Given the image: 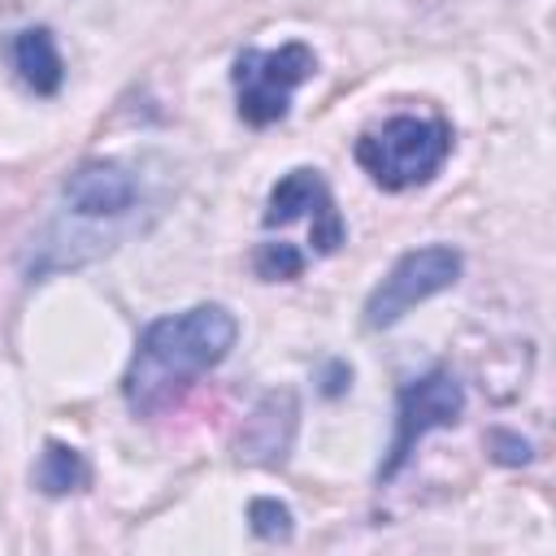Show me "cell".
<instances>
[{
  "label": "cell",
  "instance_id": "1",
  "mask_svg": "<svg viewBox=\"0 0 556 556\" xmlns=\"http://www.w3.org/2000/svg\"><path fill=\"white\" fill-rule=\"evenodd\" d=\"M239 339V321L222 304H195L143 326L122 378V395L139 417L178 404L200 374L222 365Z\"/></svg>",
  "mask_w": 556,
  "mask_h": 556
},
{
  "label": "cell",
  "instance_id": "2",
  "mask_svg": "<svg viewBox=\"0 0 556 556\" xmlns=\"http://www.w3.org/2000/svg\"><path fill=\"white\" fill-rule=\"evenodd\" d=\"M452 152V126L443 117H413L400 113L356 139L361 169L382 191H408L430 182Z\"/></svg>",
  "mask_w": 556,
  "mask_h": 556
},
{
  "label": "cell",
  "instance_id": "3",
  "mask_svg": "<svg viewBox=\"0 0 556 556\" xmlns=\"http://www.w3.org/2000/svg\"><path fill=\"white\" fill-rule=\"evenodd\" d=\"M317 70V56L308 43L291 39L278 48H248L235 56L230 83H235V100H239V117L248 126H274L287 117L291 109V91L300 83H308Z\"/></svg>",
  "mask_w": 556,
  "mask_h": 556
},
{
  "label": "cell",
  "instance_id": "4",
  "mask_svg": "<svg viewBox=\"0 0 556 556\" xmlns=\"http://www.w3.org/2000/svg\"><path fill=\"white\" fill-rule=\"evenodd\" d=\"M456 278H460V252H456V248L430 243V248L404 252V256L387 269V278L369 291V300H365V326H369V330L395 326L408 308H417L421 300L447 291Z\"/></svg>",
  "mask_w": 556,
  "mask_h": 556
},
{
  "label": "cell",
  "instance_id": "5",
  "mask_svg": "<svg viewBox=\"0 0 556 556\" xmlns=\"http://www.w3.org/2000/svg\"><path fill=\"white\" fill-rule=\"evenodd\" d=\"M143 200V182L126 161H87L78 165L65 187H61V213L74 226H130V217L139 213Z\"/></svg>",
  "mask_w": 556,
  "mask_h": 556
},
{
  "label": "cell",
  "instance_id": "6",
  "mask_svg": "<svg viewBox=\"0 0 556 556\" xmlns=\"http://www.w3.org/2000/svg\"><path fill=\"white\" fill-rule=\"evenodd\" d=\"M460 408H465V391H460V382H456L447 369H434V374L408 382V387L400 391V404H395V439H391V452H387L378 478H395V473L408 465L413 447H417L430 430L452 426V421L460 417Z\"/></svg>",
  "mask_w": 556,
  "mask_h": 556
},
{
  "label": "cell",
  "instance_id": "7",
  "mask_svg": "<svg viewBox=\"0 0 556 556\" xmlns=\"http://www.w3.org/2000/svg\"><path fill=\"white\" fill-rule=\"evenodd\" d=\"M287 222H308L313 256H330L348 235L334 208V195L317 169H291L274 182L269 204H265V226H287Z\"/></svg>",
  "mask_w": 556,
  "mask_h": 556
},
{
  "label": "cell",
  "instance_id": "8",
  "mask_svg": "<svg viewBox=\"0 0 556 556\" xmlns=\"http://www.w3.org/2000/svg\"><path fill=\"white\" fill-rule=\"evenodd\" d=\"M291 434H295V395L291 391H269L252 408L239 447L256 465H282V456L291 447Z\"/></svg>",
  "mask_w": 556,
  "mask_h": 556
},
{
  "label": "cell",
  "instance_id": "9",
  "mask_svg": "<svg viewBox=\"0 0 556 556\" xmlns=\"http://www.w3.org/2000/svg\"><path fill=\"white\" fill-rule=\"evenodd\" d=\"M9 56H13L17 78H22L35 96H56V91H61L65 65H61V52H56L52 30H43V26L17 30L13 43H9Z\"/></svg>",
  "mask_w": 556,
  "mask_h": 556
},
{
  "label": "cell",
  "instance_id": "10",
  "mask_svg": "<svg viewBox=\"0 0 556 556\" xmlns=\"http://www.w3.org/2000/svg\"><path fill=\"white\" fill-rule=\"evenodd\" d=\"M87 478H91V469H87V460H83L78 447L56 443V439L43 443L39 465H35V486H39L43 495H70V491H83Z\"/></svg>",
  "mask_w": 556,
  "mask_h": 556
},
{
  "label": "cell",
  "instance_id": "11",
  "mask_svg": "<svg viewBox=\"0 0 556 556\" xmlns=\"http://www.w3.org/2000/svg\"><path fill=\"white\" fill-rule=\"evenodd\" d=\"M304 265H308V256L295 252V243H282V239H278V243H261V252H256V274L269 278V282L295 278Z\"/></svg>",
  "mask_w": 556,
  "mask_h": 556
},
{
  "label": "cell",
  "instance_id": "12",
  "mask_svg": "<svg viewBox=\"0 0 556 556\" xmlns=\"http://www.w3.org/2000/svg\"><path fill=\"white\" fill-rule=\"evenodd\" d=\"M248 521L261 539H287L291 534V508L278 500H252L248 504Z\"/></svg>",
  "mask_w": 556,
  "mask_h": 556
}]
</instances>
